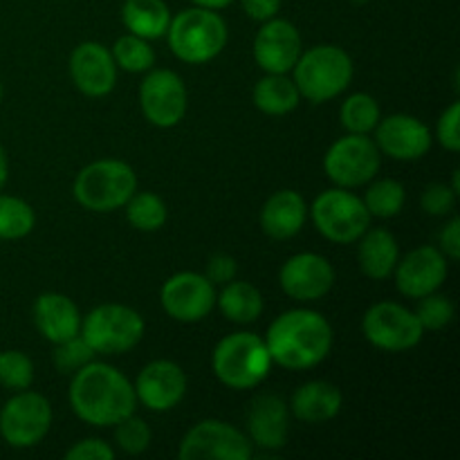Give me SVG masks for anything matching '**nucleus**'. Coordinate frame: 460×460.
<instances>
[{
	"instance_id": "1",
	"label": "nucleus",
	"mask_w": 460,
	"mask_h": 460,
	"mask_svg": "<svg viewBox=\"0 0 460 460\" xmlns=\"http://www.w3.org/2000/svg\"><path fill=\"white\" fill-rule=\"evenodd\" d=\"M70 404L76 418L93 427H115L135 413L137 395L124 373L111 364L90 362L72 373Z\"/></svg>"
},
{
	"instance_id": "2",
	"label": "nucleus",
	"mask_w": 460,
	"mask_h": 460,
	"mask_svg": "<svg viewBox=\"0 0 460 460\" xmlns=\"http://www.w3.org/2000/svg\"><path fill=\"white\" fill-rule=\"evenodd\" d=\"M265 346L272 364L288 371H304L328 358L332 349V328L328 319L314 310H288L270 323Z\"/></svg>"
},
{
	"instance_id": "3",
	"label": "nucleus",
	"mask_w": 460,
	"mask_h": 460,
	"mask_svg": "<svg viewBox=\"0 0 460 460\" xmlns=\"http://www.w3.org/2000/svg\"><path fill=\"white\" fill-rule=\"evenodd\" d=\"M295 85L304 99L326 103L340 97L353 81V58L340 45H317L301 52L292 67Z\"/></svg>"
},
{
	"instance_id": "4",
	"label": "nucleus",
	"mask_w": 460,
	"mask_h": 460,
	"mask_svg": "<svg viewBox=\"0 0 460 460\" xmlns=\"http://www.w3.org/2000/svg\"><path fill=\"white\" fill-rule=\"evenodd\" d=\"M169 48L180 61L200 66L218 57L227 45V22L218 12L189 7L171 18L166 30Z\"/></svg>"
},
{
	"instance_id": "5",
	"label": "nucleus",
	"mask_w": 460,
	"mask_h": 460,
	"mask_svg": "<svg viewBox=\"0 0 460 460\" xmlns=\"http://www.w3.org/2000/svg\"><path fill=\"white\" fill-rule=\"evenodd\" d=\"M272 358L254 332H234L218 341L211 355V368L225 386L234 391L254 389L268 377Z\"/></svg>"
},
{
	"instance_id": "6",
	"label": "nucleus",
	"mask_w": 460,
	"mask_h": 460,
	"mask_svg": "<svg viewBox=\"0 0 460 460\" xmlns=\"http://www.w3.org/2000/svg\"><path fill=\"white\" fill-rule=\"evenodd\" d=\"M137 191V175L133 166L121 160H97L76 173L75 193L76 202L84 209L97 214H111L119 209Z\"/></svg>"
},
{
	"instance_id": "7",
	"label": "nucleus",
	"mask_w": 460,
	"mask_h": 460,
	"mask_svg": "<svg viewBox=\"0 0 460 460\" xmlns=\"http://www.w3.org/2000/svg\"><path fill=\"white\" fill-rule=\"evenodd\" d=\"M146 323L137 310L119 304H103L81 319L79 335L94 353L121 355L142 341Z\"/></svg>"
},
{
	"instance_id": "8",
	"label": "nucleus",
	"mask_w": 460,
	"mask_h": 460,
	"mask_svg": "<svg viewBox=\"0 0 460 460\" xmlns=\"http://www.w3.org/2000/svg\"><path fill=\"white\" fill-rule=\"evenodd\" d=\"M310 216L319 234L340 245H350L371 227V214L362 198L341 187L319 193L310 207Z\"/></svg>"
},
{
	"instance_id": "9",
	"label": "nucleus",
	"mask_w": 460,
	"mask_h": 460,
	"mask_svg": "<svg viewBox=\"0 0 460 460\" xmlns=\"http://www.w3.org/2000/svg\"><path fill=\"white\" fill-rule=\"evenodd\" d=\"M382 153L368 135L349 133L323 155V171L335 187L355 189L371 182L380 171Z\"/></svg>"
},
{
	"instance_id": "10",
	"label": "nucleus",
	"mask_w": 460,
	"mask_h": 460,
	"mask_svg": "<svg viewBox=\"0 0 460 460\" xmlns=\"http://www.w3.org/2000/svg\"><path fill=\"white\" fill-rule=\"evenodd\" d=\"M52 427V404L34 391H13L0 409V436L9 447L30 449L48 436Z\"/></svg>"
},
{
	"instance_id": "11",
	"label": "nucleus",
	"mask_w": 460,
	"mask_h": 460,
	"mask_svg": "<svg viewBox=\"0 0 460 460\" xmlns=\"http://www.w3.org/2000/svg\"><path fill=\"white\" fill-rule=\"evenodd\" d=\"M362 332L367 341L386 353H402L416 349L422 341L425 328L416 313L395 301H380L364 313Z\"/></svg>"
},
{
	"instance_id": "12",
	"label": "nucleus",
	"mask_w": 460,
	"mask_h": 460,
	"mask_svg": "<svg viewBox=\"0 0 460 460\" xmlns=\"http://www.w3.org/2000/svg\"><path fill=\"white\" fill-rule=\"evenodd\" d=\"M180 460H250L252 440L223 420H200L184 434L178 449Z\"/></svg>"
},
{
	"instance_id": "13",
	"label": "nucleus",
	"mask_w": 460,
	"mask_h": 460,
	"mask_svg": "<svg viewBox=\"0 0 460 460\" xmlns=\"http://www.w3.org/2000/svg\"><path fill=\"white\" fill-rule=\"evenodd\" d=\"M164 313L180 323H196L216 308V288L205 274L178 272L160 290Z\"/></svg>"
},
{
	"instance_id": "14",
	"label": "nucleus",
	"mask_w": 460,
	"mask_h": 460,
	"mask_svg": "<svg viewBox=\"0 0 460 460\" xmlns=\"http://www.w3.org/2000/svg\"><path fill=\"white\" fill-rule=\"evenodd\" d=\"M139 106L148 124L173 128L187 112V85L173 70H148L139 85Z\"/></svg>"
},
{
	"instance_id": "15",
	"label": "nucleus",
	"mask_w": 460,
	"mask_h": 460,
	"mask_svg": "<svg viewBox=\"0 0 460 460\" xmlns=\"http://www.w3.org/2000/svg\"><path fill=\"white\" fill-rule=\"evenodd\" d=\"M304 45L301 34L286 18H270L254 39V61L268 75H288L299 61Z\"/></svg>"
},
{
	"instance_id": "16",
	"label": "nucleus",
	"mask_w": 460,
	"mask_h": 460,
	"mask_svg": "<svg viewBox=\"0 0 460 460\" xmlns=\"http://www.w3.org/2000/svg\"><path fill=\"white\" fill-rule=\"evenodd\" d=\"M395 286L409 299H422V296L438 292L447 279V256L438 247L422 245L409 252L404 259L395 263Z\"/></svg>"
},
{
	"instance_id": "17",
	"label": "nucleus",
	"mask_w": 460,
	"mask_h": 460,
	"mask_svg": "<svg viewBox=\"0 0 460 460\" xmlns=\"http://www.w3.org/2000/svg\"><path fill=\"white\" fill-rule=\"evenodd\" d=\"M279 283L290 299L317 301L335 286V270L322 254L301 252L283 263Z\"/></svg>"
},
{
	"instance_id": "18",
	"label": "nucleus",
	"mask_w": 460,
	"mask_h": 460,
	"mask_svg": "<svg viewBox=\"0 0 460 460\" xmlns=\"http://www.w3.org/2000/svg\"><path fill=\"white\" fill-rule=\"evenodd\" d=\"M187 394V376L171 359H155L139 371L135 395L146 409L155 413L171 411Z\"/></svg>"
},
{
	"instance_id": "19",
	"label": "nucleus",
	"mask_w": 460,
	"mask_h": 460,
	"mask_svg": "<svg viewBox=\"0 0 460 460\" xmlns=\"http://www.w3.org/2000/svg\"><path fill=\"white\" fill-rule=\"evenodd\" d=\"M373 142L377 144L380 153L394 160L413 162L427 155L431 148V133L418 117L398 112L377 121Z\"/></svg>"
},
{
	"instance_id": "20",
	"label": "nucleus",
	"mask_w": 460,
	"mask_h": 460,
	"mask_svg": "<svg viewBox=\"0 0 460 460\" xmlns=\"http://www.w3.org/2000/svg\"><path fill=\"white\" fill-rule=\"evenodd\" d=\"M70 76L85 97H106L117 84V63L106 45L85 40L72 52Z\"/></svg>"
},
{
	"instance_id": "21",
	"label": "nucleus",
	"mask_w": 460,
	"mask_h": 460,
	"mask_svg": "<svg viewBox=\"0 0 460 460\" xmlns=\"http://www.w3.org/2000/svg\"><path fill=\"white\" fill-rule=\"evenodd\" d=\"M247 431L252 443L263 449H281L290 431V409L279 395L263 394L252 400L247 409Z\"/></svg>"
},
{
	"instance_id": "22",
	"label": "nucleus",
	"mask_w": 460,
	"mask_h": 460,
	"mask_svg": "<svg viewBox=\"0 0 460 460\" xmlns=\"http://www.w3.org/2000/svg\"><path fill=\"white\" fill-rule=\"evenodd\" d=\"M34 323L40 335L54 346L81 332V313L70 296L61 292H43L34 301Z\"/></svg>"
},
{
	"instance_id": "23",
	"label": "nucleus",
	"mask_w": 460,
	"mask_h": 460,
	"mask_svg": "<svg viewBox=\"0 0 460 460\" xmlns=\"http://www.w3.org/2000/svg\"><path fill=\"white\" fill-rule=\"evenodd\" d=\"M308 205L292 189L272 193L261 209V227L274 241H288L304 229Z\"/></svg>"
},
{
	"instance_id": "24",
	"label": "nucleus",
	"mask_w": 460,
	"mask_h": 460,
	"mask_svg": "<svg viewBox=\"0 0 460 460\" xmlns=\"http://www.w3.org/2000/svg\"><path fill=\"white\" fill-rule=\"evenodd\" d=\"M341 404V391L335 385L323 380L305 382L304 386L295 391L290 402V411L295 413V418H299L301 422H308V425H322V422L332 420L335 416H340Z\"/></svg>"
},
{
	"instance_id": "25",
	"label": "nucleus",
	"mask_w": 460,
	"mask_h": 460,
	"mask_svg": "<svg viewBox=\"0 0 460 460\" xmlns=\"http://www.w3.org/2000/svg\"><path fill=\"white\" fill-rule=\"evenodd\" d=\"M358 261L359 270L373 281H385L394 274L395 263L400 259L398 241L389 229H371L368 227L358 238Z\"/></svg>"
},
{
	"instance_id": "26",
	"label": "nucleus",
	"mask_w": 460,
	"mask_h": 460,
	"mask_svg": "<svg viewBox=\"0 0 460 460\" xmlns=\"http://www.w3.org/2000/svg\"><path fill=\"white\" fill-rule=\"evenodd\" d=\"M121 22L128 34L139 39H162L171 22V12L164 0H126L121 7Z\"/></svg>"
},
{
	"instance_id": "27",
	"label": "nucleus",
	"mask_w": 460,
	"mask_h": 460,
	"mask_svg": "<svg viewBox=\"0 0 460 460\" xmlns=\"http://www.w3.org/2000/svg\"><path fill=\"white\" fill-rule=\"evenodd\" d=\"M220 313L234 323H254L263 313V295L250 281L225 283L223 292L216 295Z\"/></svg>"
},
{
	"instance_id": "28",
	"label": "nucleus",
	"mask_w": 460,
	"mask_h": 460,
	"mask_svg": "<svg viewBox=\"0 0 460 460\" xmlns=\"http://www.w3.org/2000/svg\"><path fill=\"white\" fill-rule=\"evenodd\" d=\"M299 90L286 75H268L254 85V106L265 115L281 117L299 106Z\"/></svg>"
},
{
	"instance_id": "29",
	"label": "nucleus",
	"mask_w": 460,
	"mask_h": 460,
	"mask_svg": "<svg viewBox=\"0 0 460 460\" xmlns=\"http://www.w3.org/2000/svg\"><path fill=\"white\" fill-rule=\"evenodd\" d=\"M124 207L130 227H135L137 232H157L164 227L166 218H169L164 200L155 193L135 191Z\"/></svg>"
},
{
	"instance_id": "30",
	"label": "nucleus",
	"mask_w": 460,
	"mask_h": 460,
	"mask_svg": "<svg viewBox=\"0 0 460 460\" xmlns=\"http://www.w3.org/2000/svg\"><path fill=\"white\" fill-rule=\"evenodd\" d=\"M34 225L36 214L30 202L0 193V238L3 241H18V238L30 236Z\"/></svg>"
},
{
	"instance_id": "31",
	"label": "nucleus",
	"mask_w": 460,
	"mask_h": 460,
	"mask_svg": "<svg viewBox=\"0 0 460 460\" xmlns=\"http://www.w3.org/2000/svg\"><path fill=\"white\" fill-rule=\"evenodd\" d=\"M341 126H344L349 133L358 135H368L376 130L377 121L382 119L380 106H377L376 99L367 93H355L341 103L340 111Z\"/></svg>"
},
{
	"instance_id": "32",
	"label": "nucleus",
	"mask_w": 460,
	"mask_h": 460,
	"mask_svg": "<svg viewBox=\"0 0 460 460\" xmlns=\"http://www.w3.org/2000/svg\"><path fill=\"white\" fill-rule=\"evenodd\" d=\"M404 200H407V191L398 180H377L371 182V187L364 193V207L368 214L376 218H394L402 211Z\"/></svg>"
},
{
	"instance_id": "33",
	"label": "nucleus",
	"mask_w": 460,
	"mask_h": 460,
	"mask_svg": "<svg viewBox=\"0 0 460 460\" xmlns=\"http://www.w3.org/2000/svg\"><path fill=\"white\" fill-rule=\"evenodd\" d=\"M112 58H115L117 67L126 72H133V75H139V72H148L153 66H155V52L148 45L146 39H139L135 34H124L115 40L111 49Z\"/></svg>"
},
{
	"instance_id": "34",
	"label": "nucleus",
	"mask_w": 460,
	"mask_h": 460,
	"mask_svg": "<svg viewBox=\"0 0 460 460\" xmlns=\"http://www.w3.org/2000/svg\"><path fill=\"white\" fill-rule=\"evenodd\" d=\"M34 382V362L22 350L0 353V386L9 391H25Z\"/></svg>"
},
{
	"instance_id": "35",
	"label": "nucleus",
	"mask_w": 460,
	"mask_h": 460,
	"mask_svg": "<svg viewBox=\"0 0 460 460\" xmlns=\"http://www.w3.org/2000/svg\"><path fill=\"white\" fill-rule=\"evenodd\" d=\"M115 443L126 454L137 456V454L146 452L148 445H151V427L144 418L130 413L115 425Z\"/></svg>"
},
{
	"instance_id": "36",
	"label": "nucleus",
	"mask_w": 460,
	"mask_h": 460,
	"mask_svg": "<svg viewBox=\"0 0 460 460\" xmlns=\"http://www.w3.org/2000/svg\"><path fill=\"white\" fill-rule=\"evenodd\" d=\"M416 317L425 331H440V328L449 326L454 319V304L445 295L431 292V295L422 296L420 304L416 308Z\"/></svg>"
},
{
	"instance_id": "37",
	"label": "nucleus",
	"mask_w": 460,
	"mask_h": 460,
	"mask_svg": "<svg viewBox=\"0 0 460 460\" xmlns=\"http://www.w3.org/2000/svg\"><path fill=\"white\" fill-rule=\"evenodd\" d=\"M94 355L97 353L90 349L88 341L81 335H76L72 340L57 344V350H54V367L61 373H76L81 367L93 362Z\"/></svg>"
},
{
	"instance_id": "38",
	"label": "nucleus",
	"mask_w": 460,
	"mask_h": 460,
	"mask_svg": "<svg viewBox=\"0 0 460 460\" xmlns=\"http://www.w3.org/2000/svg\"><path fill=\"white\" fill-rule=\"evenodd\" d=\"M456 193L452 187L443 182H434L425 189L420 198L422 211L429 216H447L452 214L454 207H456Z\"/></svg>"
},
{
	"instance_id": "39",
	"label": "nucleus",
	"mask_w": 460,
	"mask_h": 460,
	"mask_svg": "<svg viewBox=\"0 0 460 460\" xmlns=\"http://www.w3.org/2000/svg\"><path fill=\"white\" fill-rule=\"evenodd\" d=\"M436 137L440 146L447 148L449 153L460 151V103L454 102L447 111L440 115L438 126H436Z\"/></svg>"
},
{
	"instance_id": "40",
	"label": "nucleus",
	"mask_w": 460,
	"mask_h": 460,
	"mask_svg": "<svg viewBox=\"0 0 460 460\" xmlns=\"http://www.w3.org/2000/svg\"><path fill=\"white\" fill-rule=\"evenodd\" d=\"M67 460H112L115 458V452L108 443L99 438H88L79 440V443L72 445L66 452Z\"/></svg>"
},
{
	"instance_id": "41",
	"label": "nucleus",
	"mask_w": 460,
	"mask_h": 460,
	"mask_svg": "<svg viewBox=\"0 0 460 460\" xmlns=\"http://www.w3.org/2000/svg\"><path fill=\"white\" fill-rule=\"evenodd\" d=\"M236 261L232 259L229 254H214L209 261H207V274L205 277L209 279L211 283H229L236 279Z\"/></svg>"
},
{
	"instance_id": "42",
	"label": "nucleus",
	"mask_w": 460,
	"mask_h": 460,
	"mask_svg": "<svg viewBox=\"0 0 460 460\" xmlns=\"http://www.w3.org/2000/svg\"><path fill=\"white\" fill-rule=\"evenodd\" d=\"M440 252L447 256L449 261L460 259V218L454 216L440 232Z\"/></svg>"
},
{
	"instance_id": "43",
	"label": "nucleus",
	"mask_w": 460,
	"mask_h": 460,
	"mask_svg": "<svg viewBox=\"0 0 460 460\" xmlns=\"http://www.w3.org/2000/svg\"><path fill=\"white\" fill-rule=\"evenodd\" d=\"M243 9H245L247 16L252 21L265 22L270 18H274L281 9V0H241Z\"/></svg>"
},
{
	"instance_id": "44",
	"label": "nucleus",
	"mask_w": 460,
	"mask_h": 460,
	"mask_svg": "<svg viewBox=\"0 0 460 460\" xmlns=\"http://www.w3.org/2000/svg\"><path fill=\"white\" fill-rule=\"evenodd\" d=\"M196 7H205V9H214V12H218V9H225L227 4H232L234 0H191Z\"/></svg>"
},
{
	"instance_id": "45",
	"label": "nucleus",
	"mask_w": 460,
	"mask_h": 460,
	"mask_svg": "<svg viewBox=\"0 0 460 460\" xmlns=\"http://www.w3.org/2000/svg\"><path fill=\"white\" fill-rule=\"evenodd\" d=\"M7 173H9L7 153H4L3 144H0V189H3V187H4V182H7Z\"/></svg>"
},
{
	"instance_id": "46",
	"label": "nucleus",
	"mask_w": 460,
	"mask_h": 460,
	"mask_svg": "<svg viewBox=\"0 0 460 460\" xmlns=\"http://www.w3.org/2000/svg\"><path fill=\"white\" fill-rule=\"evenodd\" d=\"M353 3H358V4H364V3H368V0H353Z\"/></svg>"
},
{
	"instance_id": "47",
	"label": "nucleus",
	"mask_w": 460,
	"mask_h": 460,
	"mask_svg": "<svg viewBox=\"0 0 460 460\" xmlns=\"http://www.w3.org/2000/svg\"><path fill=\"white\" fill-rule=\"evenodd\" d=\"M0 102H3V84H0Z\"/></svg>"
}]
</instances>
